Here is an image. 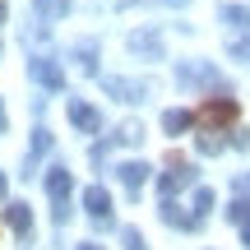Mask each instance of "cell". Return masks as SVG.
Wrapping results in <instances>:
<instances>
[{
  "label": "cell",
  "instance_id": "obj_14",
  "mask_svg": "<svg viewBox=\"0 0 250 250\" xmlns=\"http://www.w3.org/2000/svg\"><path fill=\"white\" fill-rule=\"evenodd\" d=\"M223 23L241 33V28H250V9H241V5H227V9H223Z\"/></svg>",
  "mask_w": 250,
  "mask_h": 250
},
{
  "label": "cell",
  "instance_id": "obj_13",
  "mask_svg": "<svg viewBox=\"0 0 250 250\" xmlns=\"http://www.w3.org/2000/svg\"><path fill=\"white\" fill-rule=\"evenodd\" d=\"M46 148H51V130H42V125H37V130H33V153H28V167H37V158H42Z\"/></svg>",
  "mask_w": 250,
  "mask_h": 250
},
{
  "label": "cell",
  "instance_id": "obj_5",
  "mask_svg": "<svg viewBox=\"0 0 250 250\" xmlns=\"http://www.w3.org/2000/svg\"><path fill=\"white\" fill-rule=\"evenodd\" d=\"M130 46L134 56H148V61H162V37L158 33H148V28H139V33H130Z\"/></svg>",
  "mask_w": 250,
  "mask_h": 250
},
{
  "label": "cell",
  "instance_id": "obj_17",
  "mask_svg": "<svg viewBox=\"0 0 250 250\" xmlns=\"http://www.w3.org/2000/svg\"><path fill=\"white\" fill-rule=\"evenodd\" d=\"M199 153H204V158H213V153H223V139H218V130H204V134H199Z\"/></svg>",
  "mask_w": 250,
  "mask_h": 250
},
{
  "label": "cell",
  "instance_id": "obj_25",
  "mask_svg": "<svg viewBox=\"0 0 250 250\" xmlns=\"http://www.w3.org/2000/svg\"><path fill=\"white\" fill-rule=\"evenodd\" d=\"M0 134H5V111H0Z\"/></svg>",
  "mask_w": 250,
  "mask_h": 250
},
{
  "label": "cell",
  "instance_id": "obj_9",
  "mask_svg": "<svg viewBox=\"0 0 250 250\" xmlns=\"http://www.w3.org/2000/svg\"><path fill=\"white\" fill-rule=\"evenodd\" d=\"M116 176H121V186L130 190V195H139V186L148 181V167H144V162H121Z\"/></svg>",
  "mask_w": 250,
  "mask_h": 250
},
{
  "label": "cell",
  "instance_id": "obj_6",
  "mask_svg": "<svg viewBox=\"0 0 250 250\" xmlns=\"http://www.w3.org/2000/svg\"><path fill=\"white\" fill-rule=\"evenodd\" d=\"M5 223H9V232H14L19 241H28V232H33V213H28V204L14 199V204L5 208Z\"/></svg>",
  "mask_w": 250,
  "mask_h": 250
},
{
  "label": "cell",
  "instance_id": "obj_12",
  "mask_svg": "<svg viewBox=\"0 0 250 250\" xmlns=\"http://www.w3.org/2000/svg\"><path fill=\"white\" fill-rule=\"evenodd\" d=\"M190 125H195L190 111H162V130L167 134H181V130H190Z\"/></svg>",
  "mask_w": 250,
  "mask_h": 250
},
{
  "label": "cell",
  "instance_id": "obj_4",
  "mask_svg": "<svg viewBox=\"0 0 250 250\" xmlns=\"http://www.w3.org/2000/svg\"><path fill=\"white\" fill-rule=\"evenodd\" d=\"M33 79L37 83H42V88H65V74H61V65H56L51 61V56H37V61H33Z\"/></svg>",
  "mask_w": 250,
  "mask_h": 250
},
{
  "label": "cell",
  "instance_id": "obj_3",
  "mask_svg": "<svg viewBox=\"0 0 250 250\" xmlns=\"http://www.w3.org/2000/svg\"><path fill=\"white\" fill-rule=\"evenodd\" d=\"M83 208H88L93 223H111V195L102 186H88V190H83Z\"/></svg>",
  "mask_w": 250,
  "mask_h": 250
},
{
  "label": "cell",
  "instance_id": "obj_21",
  "mask_svg": "<svg viewBox=\"0 0 250 250\" xmlns=\"http://www.w3.org/2000/svg\"><path fill=\"white\" fill-rule=\"evenodd\" d=\"M232 56H236V61H250V37H246V42H232Z\"/></svg>",
  "mask_w": 250,
  "mask_h": 250
},
{
  "label": "cell",
  "instance_id": "obj_16",
  "mask_svg": "<svg viewBox=\"0 0 250 250\" xmlns=\"http://www.w3.org/2000/svg\"><path fill=\"white\" fill-rule=\"evenodd\" d=\"M227 223H250V195H241V199L227 204Z\"/></svg>",
  "mask_w": 250,
  "mask_h": 250
},
{
  "label": "cell",
  "instance_id": "obj_18",
  "mask_svg": "<svg viewBox=\"0 0 250 250\" xmlns=\"http://www.w3.org/2000/svg\"><path fill=\"white\" fill-rule=\"evenodd\" d=\"M208 208H213V190H208V186H199V190H195V218H199V223L208 218Z\"/></svg>",
  "mask_w": 250,
  "mask_h": 250
},
{
  "label": "cell",
  "instance_id": "obj_24",
  "mask_svg": "<svg viewBox=\"0 0 250 250\" xmlns=\"http://www.w3.org/2000/svg\"><path fill=\"white\" fill-rule=\"evenodd\" d=\"M79 250H102V246H98V241H83V246H79Z\"/></svg>",
  "mask_w": 250,
  "mask_h": 250
},
{
  "label": "cell",
  "instance_id": "obj_11",
  "mask_svg": "<svg viewBox=\"0 0 250 250\" xmlns=\"http://www.w3.org/2000/svg\"><path fill=\"white\" fill-rule=\"evenodd\" d=\"M181 83H218V74L208 65H181Z\"/></svg>",
  "mask_w": 250,
  "mask_h": 250
},
{
  "label": "cell",
  "instance_id": "obj_23",
  "mask_svg": "<svg viewBox=\"0 0 250 250\" xmlns=\"http://www.w3.org/2000/svg\"><path fill=\"white\" fill-rule=\"evenodd\" d=\"M5 190H9V181H5V171H0V199H5Z\"/></svg>",
  "mask_w": 250,
  "mask_h": 250
},
{
  "label": "cell",
  "instance_id": "obj_19",
  "mask_svg": "<svg viewBox=\"0 0 250 250\" xmlns=\"http://www.w3.org/2000/svg\"><path fill=\"white\" fill-rule=\"evenodd\" d=\"M116 139H121V144H139V139H144V125H139V121H125L121 130H116Z\"/></svg>",
  "mask_w": 250,
  "mask_h": 250
},
{
  "label": "cell",
  "instance_id": "obj_1",
  "mask_svg": "<svg viewBox=\"0 0 250 250\" xmlns=\"http://www.w3.org/2000/svg\"><path fill=\"white\" fill-rule=\"evenodd\" d=\"M70 171L65 167H51L46 171V195H51V213H56V223H65L70 218Z\"/></svg>",
  "mask_w": 250,
  "mask_h": 250
},
{
  "label": "cell",
  "instance_id": "obj_7",
  "mask_svg": "<svg viewBox=\"0 0 250 250\" xmlns=\"http://www.w3.org/2000/svg\"><path fill=\"white\" fill-rule=\"evenodd\" d=\"M70 125H74V130H83V134H98L102 116L88 107V102H70Z\"/></svg>",
  "mask_w": 250,
  "mask_h": 250
},
{
  "label": "cell",
  "instance_id": "obj_8",
  "mask_svg": "<svg viewBox=\"0 0 250 250\" xmlns=\"http://www.w3.org/2000/svg\"><path fill=\"white\" fill-rule=\"evenodd\" d=\"M102 88L111 93V98H121V102H144V83H134V79H102Z\"/></svg>",
  "mask_w": 250,
  "mask_h": 250
},
{
  "label": "cell",
  "instance_id": "obj_22",
  "mask_svg": "<svg viewBox=\"0 0 250 250\" xmlns=\"http://www.w3.org/2000/svg\"><path fill=\"white\" fill-rule=\"evenodd\" d=\"M241 241H246V246H250V223H241Z\"/></svg>",
  "mask_w": 250,
  "mask_h": 250
},
{
  "label": "cell",
  "instance_id": "obj_2",
  "mask_svg": "<svg viewBox=\"0 0 250 250\" xmlns=\"http://www.w3.org/2000/svg\"><path fill=\"white\" fill-rule=\"evenodd\" d=\"M204 130H218V125H227V121H236V102L232 98H208L204 107H199V116H195Z\"/></svg>",
  "mask_w": 250,
  "mask_h": 250
},
{
  "label": "cell",
  "instance_id": "obj_10",
  "mask_svg": "<svg viewBox=\"0 0 250 250\" xmlns=\"http://www.w3.org/2000/svg\"><path fill=\"white\" fill-rule=\"evenodd\" d=\"M162 218H167L171 227H199V218H195V213H181L176 199H162Z\"/></svg>",
  "mask_w": 250,
  "mask_h": 250
},
{
  "label": "cell",
  "instance_id": "obj_15",
  "mask_svg": "<svg viewBox=\"0 0 250 250\" xmlns=\"http://www.w3.org/2000/svg\"><path fill=\"white\" fill-rule=\"evenodd\" d=\"M37 14L42 19H65V9H70V0H33Z\"/></svg>",
  "mask_w": 250,
  "mask_h": 250
},
{
  "label": "cell",
  "instance_id": "obj_20",
  "mask_svg": "<svg viewBox=\"0 0 250 250\" xmlns=\"http://www.w3.org/2000/svg\"><path fill=\"white\" fill-rule=\"evenodd\" d=\"M125 250H144V236L134 232V227H125Z\"/></svg>",
  "mask_w": 250,
  "mask_h": 250
},
{
  "label": "cell",
  "instance_id": "obj_26",
  "mask_svg": "<svg viewBox=\"0 0 250 250\" xmlns=\"http://www.w3.org/2000/svg\"><path fill=\"white\" fill-rule=\"evenodd\" d=\"M0 19H5V0H0Z\"/></svg>",
  "mask_w": 250,
  "mask_h": 250
}]
</instances>
